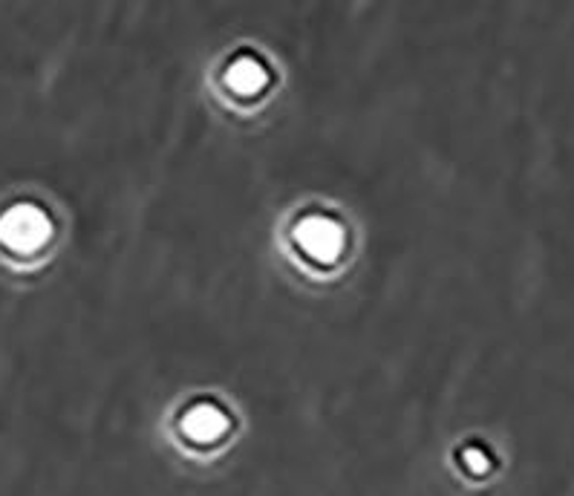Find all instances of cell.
Instances as JSON below:
<instances>
[{
    "mask_svg": "<svg viewBox=\"0 0 574 496\" xmlns=\"http://www.w3.org/2000/svg\"><path fill=\"white\" fill-rule=\"evenodd\" d=\"M465 462H468L471 471H482V468H485V453L471 447V450H465Z\"/></svg>",
    "mask_w": 574,
    "mask_h": 496,
    "instance_id": "5b68a950",
    "label": "cell"
},
{
    "mask_svg": "<svg viewBox=\"0 0 574 496\" xmlns=\"http://www.w3.org/2000/svg\"><path fill=\"white\" fill-rule=\"evenodd\" d=\"M298 246L315 260H332L344 246V228L329 217H306L295 228Z\"/></svg>",
    "mask_w": 574,
    "mask_h": 496,
    "instance_id": "7a4b0ae2",
    "label": "cell"
},
{
    "mask_svg": "<svg viewBox=\"0 0 574 496\" xmlns=\"http://www.w3.org/2000/svg\"><path fill=\"white\" fill-rule=\"evenodd\" d=\"M50 237V217L38 205H15L0 217V240L6 246L32 251Z\"/></svg>",
    "mask_w": 574,
    "mask_h": 496,
    "instance_id": "6da1fadb",
    "label": "cell"
},
{
    "mask_svg": "<svg viewBox=\"0 0 574 496\" xmlns=\"http://www.w3.org/2000/svg\"><path fill=\"white\" fill-rule=\"evenodd\" d=\"M225 413L211 404V401H202V404H194L185 416H182V430L194 439V442H214L217 436H223Z\"/></svg>",
    "mask_w": 574,
    "mask_h": 496,
    "instance_id": "3957f363",
    "label": "cell"
},
{
    "mask_svg": "<svg viewBox=\"0 0 574 496\" xmlns=\"http://www.w3.org/2000/svg\"><path fill=\"white\" fill-rule=\"evenodd\" d=\"M266 81H269V73H266L263 61L254 58V55L234 58V61L228 64V70H225V84H228L234 93H240V96H254L257 90L266 87Z\"/></svg>",
    "mask_w": 574,
    "mask_h": 496,
    "instance_id": "277c9868",
    "label": "cell"
}]
</instances>
